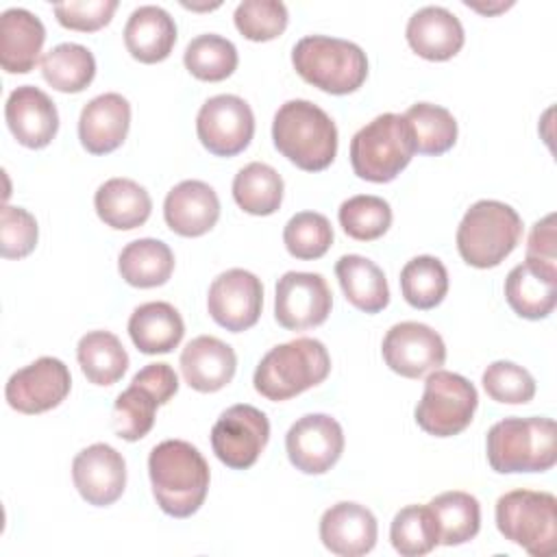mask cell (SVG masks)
<instances>
[{"mask_svg":"<svg viewBox=\"0 0 557 557\" xmlns=\"http://www.w3.org/2000/svg\"><path fill=\"white\" fill-rule=\"evenodd\" d=\"M148 474L157 505L172 518H189L209 492V463L185 440H165L150 450Z\"/></svg>","mask_w":557,"mask_h":557,"instance_id":"1","label":"cell"},{"mask_svg":"<svg viewBox=\"0 0 557 557\" xmlns=\"http://www.w3.org/2000/svg\"><path fill=\"white\" fill-rule=\"evenodd\" d=\"M276 150L296 168L320 172L337 154V126L324 109L309 100H287L278 107L272 122Z\"/></svg>","mask_w":557,"mask_h":557,"instance_id":"2","label":"cell"},{"mask_svg":"<svg viewBox=\"0 0 557 557\" xmlns=\"http://www.w3.org/2000/svg\"><path fill=\"white\" fill-rule=\"evenodd\" d=\"M329 372L331 357L326 346L313 337H296L261 357L252 383L263 398L281 403L320 385Z\"/></svg>","mask_w":557,"mask_h":557,"instance_id":"3","label":"cell"},{"mask_svg":"<svg viewBox=\"0 0 557 557\" xmlns=\"http://www.w3.org/2000/svg\"><path fill=\"white\" fill-rule=\"evenodd\" d=\"M487 461L494 472H546L557 461L553 418H505L487 431Z\"/></svg>","mask_w":557,"mask_h":557,"instance_id":"4","label":"cell"},{"mask_svg":"<svg viewBox=\"0 0 557 557\" xmlns=\"http://www.w3.org/2000/svg\"><path fill=\"white\" fill-rule=\"evenodd\" d=\"M292 63L302 81L335 96L359 89L368 76L366 52L348 39L329 35L298 39L292 50Z\"/></svg>","mask_w":557,"mask_h":557,"instance_id":"5","label":"cell"},{"mask_svg":"<svg viewBox=\"0 0 557 557\" xmlns=\"http://www.w3.org/2000/svg\"><path fill=\"white\" fill-rule=\"evenodd\" d=\"M522 235V220L500 200H476L457 228V250L472 268H496L513 252Z\"/></svg>","mask_w":557,"mask_h":557,"instance_id":"6","label":"cell"},{"mask_svg":"<svg viewBox=\"0 0 557 557\" xmlns=\"http://www.w3.org/2000/svg\"><path fill=\"white\" fill-rule=\"evenodd\" d=\"M416 152L407 120L398 113H381L361 126L350 139V165L370 183L394 181Z\"/></svg>","mask_w":557,"mask_h":557,"instance_id":"7","label":"cell"},{"mask_svg":"<svg viewBox=\"0 0 557 557\" xmlns=\"http://www.w3.org/2000/svg\"><path fill=\"white\" fill-rule=\"evenodd\" d=\"M500 535L533 557H548L557 546V498L550 492L511 490L496 500Z\"/></svg>","mask_w":557,"mask_h":557,"instance_id":"8","label":"cell"},{"mask_svg":"<svg viewBox=\"0 0 557 557\" xmlns=\"http://www.w3.org/2000/svg\"><path fill=\"white\" fill-rule=\"evenodd\" d=\"M479 405L476 387L461 374L433 370L424 381L422 398L416 405L418 426L435 437L459 435Z\"/></svg>","mask_w":557,"mask_h":557,"instance_id":"9","label":"cell"},{"mask_svg":"<svg viewBox=\"0 0 557 557\" xmlns=\"http://www.w3.org/2000/svg\"><path fill=\"white\" fill-rule=\"evenodd\" d=\"M270 440L268 416L252 405H233L211 429V448L215 457L233 468L248 470L259 459Z\"/></svg>","mask_w":557,"mask_h":557,"instance_id":"10","label":"cell"},{"mask_svg":"<svg viewBox=\"0 0 557 557\" xmlns=\"http://www.w3.org/2000/svg\"><path fill=\"white\" fill-rule=\"evenodd\" d=\"M196 133L211 154L235 157L248 148L255 135L252 109L235 94H218L200 107Z\"/></svg>","mask_w":557,"mask_h":557,"instance_id":"11","label":"cell"},{"mask_svg":"<svg viewBox=\"0 0 557 557\" xmlns=\"http://www.w3.org/2000/svg\"><path fill=\"white\" fill-rule=\"evenodd\" d=\"M333 307L326 278L318 272H285L276 283L274 318L287 331L320 326Z\"/></svg>","mask_w":557,"mask_h":557,"instance_id":"12","label":"cell"},{"mask_svg":"<svg viewBox=\"0 0 557 557\" xmlns=\"http://www.w3.org/2000/svg\"><path fill=\"white\" fill-rule=\"evenodd\" d=\"M72 387L67 366L57 357H39L13 372L4 387L7 403L20 413H44L61 405Z\"/></svg>","mask_w":557,"mask_h":557,"instance_id":"13","label":"cell"},{"mask_svg":"<svg viewBox=\"0 0 557 557\" xmlns=\"http://www.w3.org/2000/svg\"><path fill=\"white\" fill-rule=\"evenodd\" d=\"M381 352L387 368L405 379H420L446 361L442 335L429 324L411 320L398 322L385 333Z\"/></svg>","mask_w":557,"mask_h":557,"instance_id":"14","label":"cell"},{"mask_svg":"<svg viewBox=\"0 0 557 557\" xmlns=\"http://www.w3.org/2000/svg\"><path fill=\"white\" fill-rule=\"evenodd\" d=\"M285 450L296 470L324 474L344 453V431L339 422L326 413H307L289 426Z\"/></svg>","mask_w":557,"mask_h":557,"instance_id":"15","label":"cell"},{"mask_svg":"<svg viewBox=\"0 0 557 557\" xmlns=\"http://www.w3.org/2000/svg\"><path fill=\"white\" fill-rule=\"evenodd\" d=\"M263 307L261 281L242 268H231L213 278L207 294L209 315L226 331L239 333L257 324Z\"/></svg>","mask_w":557,"mask_h":557,"instance_id":"16","label":"cell"},{"mask_svg":"<svg viewBox=\"0 0 557 557\" xmlns=\"http://www.w3.org/2000/svg\"><path fill=\"white\" fill-rule=\"evenodd\" d=\"M74 487L94 507L113 505L126 487V461L113 446L98 442L83 448L72 461Z\"/></svg>","mask_w":557,"mask_h":557,"instance_id":"17","label":"cell"},{"mask_svg":"<svg viewBox=\"0 0 557 557\" xmlns=\"http://www.w3.org/2000/svg\"><path fill=\"white\" fill-rule=\"evenodd\" d=\"M7 126L26 148H46L59 131V113L52 98L33 85L13 89L4 104Z\"/></svg>","mask_w":557,"mask_h":557,"instance_id":"18","label":"cell"},{"mask_svg":"<svg viewBox=\"0 0 557 557\" xmlns=\"http://www.w3.org/2000/svg\"><path fill=\"white\" fill-rule=\"evenodd\" d=\"M379 527L374 513L352 500L331 505L320 518L322 544L339 557H361L376 544Z\"/></svg>","mask_w":557,"mask_h":557,"instance_id":"19","label":"cell"},{"mask_svg":"<svg viewBox=\"0 0 557 557\" xmlns=\"http://www.w3.org/2000/svg\"><path fill=\"white\" fill-rule=\"evenodd\" d=\"M163 218L172 233L200 237L215 226L220 218V198L205 181H181L163 200Z\"/></svg>","mask_w":557,"mask_h":557,"instance_id":"20","label":"cell"},{"mask_svg":"<svg viewBox=\"0 0 557 557\" xmlns=\"http://www.w3.org/2000/svg\"><path fill=\"white\" fill-rule=\"evenodd\" d=\"M131 104L122 94L109 91L91 98L78 117V139L91 154H107L120 148L128 135Z\"/></svg>","mask_w":557,"mask_h":557,"instance_id":"21","label":"cell"},{"mask_svg":"<svg viewBox=\"0 0 557 557\" xmlns=\"http://www.w3.org/2000/svg\"><path fill=\"white\" fill-rule=\"evenodd\" d=\"M178 363L183 379L191 389L211 394L233 381L237 355L226 342L213 335H198L183 348Z\"/></svg>","mask_w":557,"mask_h":557,"instance_id":"22","label":"cell"},{"mask_svg":"<svg viewBox=\"0 0 557 557\" xmlns=\"http://www.w3.org/2000/svg\"><path fill=\"white\" fill-rule=\"evenodd\" d=\"M405 37L411 50L426 61H446L455 57L466 41L459 17L446 7L435 4L422 7L409 17Z\"/></svg>","mask_w":557,"mask_h":557,"instance_id":"23","label":"cell"},{"mask_svg":"<svg viewBox=\"0 0 557 557\" xmlns=\"http://www.w3.org/2000/svg\"><path fill=\"white\" fill-rule=\"evenodd\" d=\"M46 41L41 20L28 9H7L0 15V65L9 74H26L35 67Z\"/></svg>","mask_w":557,"mask_h":557,"instance_id":"24","label":"cell"},{"mask_svg":"<svg viewBox=\"0 0 557 557\" xmlns=\"http://www.w3.org/2000/svg\"><path fill=\"white\" fill-rule=\"evenodd\" d=\"M124 44L131 57L141 63L168 59L176 44L174 17L157 4L137 7L126 20Z\"/></svg>","mask_w":557,"mask_h":557,"instance_id":"25","label":"cell"},{"mask_svg":"<svg viewBox=\"0 0 557 557\" xmlns=\"http://www.w3.org/2000/svg\"><path fill=\"white\" fill-rule=\"evenodd\" d=\"M128 335L139 352L165 355L181 344L185 335V322L174 305L152 300L139 305L131 313Z\"/></svg>","mask_w":557,"mask_h":557,"instance_id":"26","label":"cell"},{"mask_svg":"<svg viewBox=\"0 0 557 557\" xmlns=\"http://www.w3.org/2000/svg\"><path fill=\"white\" fill-rule=\"evenodd\" d=\"M94 207L98 218L117 231H131L141 226L152 211V200L146 187L133 178H109L94 196Z\"/></svg>","mask_w":557,"mask_h":557,"instance_id":"27","label":"cell"},{"mask_svg":"<svg viewBox=\"0 0 557 557\" xmlns=\"http://www.w3.org/2000/svg\"><path fill=\"white\" fill-rule=\"evenodd\" d=\"M335 276L346 300L363 313H379L389 305V287L383 270L368 257L344 255L335 263Z\"/></svg>","mask_w":557,"mask_h":557,"instance_id":"28","label":"cell"},{"mask_svg":"<svg viewBox=\"0 0 557 557\" xmlns=\"http://www.w3.org/2000/svg\"><path fill=\"white\" fill-rule=\"evenodd\" d=\"M505 298L520 318L542 320L555 309L557 274L518 263L505 278Z\"/></svg>","mask_w":557,"mask_h":557,"instance_id":"29","label":"cell"},{"mask_svg":"<svg viewBox=\"0 0 557 557\" xmlns=\"http://www.w3.org/2000/svg\"><path fill=\"white\" fill-rule=\"evenodd\" d=\"M117 270L133 287H159L168 283L174 272V255L165 242L141 237L122 248Z\"/></svg>","mask_w":557,"mask_h":557,"instance_id":"30","label":"cell"},{"mask_svg":"<svg viewBox=\"0 0 557 557\" xmlns=\"http://www.w3.org/2000/svg\"><path fill=\"white\" fill-rule=\"evenodd\" d=\"M76 359L94 385H113L128 370V355L117 339V335L109 331H89L78 339Z\"/></svg>","mask_w":557,"mask_h":557,"instance_id":"31","label":"cell"},{"mask_svg":"<svg viewBox=\"0 0 557 557\" xmlns=\"http://www.w3.org/2000/svg\"><path fill=\"white\" fill-rule=\"evenodd\" d=\"M429 507L435 516L440 544L444 546L466 544L481 529V505L468 492H442L429 503Z\"/></svg>","mask_w":557,"mask_h":557,"instance_id":"32","label":"cell"},{"mask_svg":"<svg viewBox=\"0 0 557 557\" xmlns=\"http://www.w3.org/2000/svg\"><path fill=\"white\" fill-rule=\"evenodd\" d=\"M41 74L52 89L78 94L94 81L96 59L89 48L65 41L41 57Z\"/></svg>","mask_w":557,"mask_h":557,"instance_id":"33","label":"cell"},{"mask_svg":"<svg viewBox=\"0 0 557 557\" xmlns=\"http://www.w3.org/2000/svg\"><path fill=\"white\" fill-rule=\"evenodd\" d=\"M233 198L250 215H270L283 202V178L272 165L252 161L235 174Z\"/></svg>","mask_w":557,"mask_h":557,"instance_id":"34","label":"cell"},{"mask_svg":"<svg viewBox=\"0 0 557 557\" xmlns=\"http://www.w3.org/2000/svg\"><path fill=\"white\" fill-rule=\"evenodd\" d=\"M411 128L416 152L444 154L457 141V122L453 113L440 104L416 102L403 115Z\"/></svg>","mask_w":557,"mask_h":557,"instance_id":"35","label":"cell"},{"mask_svg":"<svg viewBox=\"0 0 557 557\" xmlns=\"http://www.w3.org/2000/svg\"><path fill=\"white\" fill-rule=\"evenodd\" d=\"M400 292L413 309L437 307L448 292L446 265L431 255L413 257L400 270Z\"/></svg>","mask_w":557,"mask_h":557,"instance_id":"36","label":"cell"},{"mask_svg":"<svg viewBox=\"0 0 557 557\" xmlns=\"http://www.w3.org/2000/svg\"><path fill=\"white\" fill-rule=\"evenodd\" d=\"M237 61L239 57L233 41L215 33L194 37L183 54V63L189 74L209 83L228 78L235 72Z\"/></svg>","mask_w":557,"mask_h":557,"instance_id":"37","label":"cell"},{"mask_svg":"<svg viewBox=\"0 0 557 557\" xmlns=\"http://www.w3.org/2000/svg\"><path fill=\"white\" fill-rule=\"evenodd\" d=\"M389 540L398 555L420 557L431 553L440 544L435 516L429 505L403 507L389 527Z\"/></svg>","mask_w":557,"mask_h":557,"instance_id":"38","label":"cell"},{"mask_svg":"<svg viewBox=\"0 0 557 557\" xmlns=\"http://www.w3.org/2000/svg\"><path fill=\"white\" fill-rule=\"evenodd\" d=\"M337 218L348 237L372 242L387 233L392 224V207L381 196L359 194L339 205Z\"/></svg>","mask_w":557,"mask_h":557,"instance_id":"39","label":"cell"},{"mask_svg":"<svg viewBox=\"0 0 557 557\" xmlns=\"http://www.w3.org/2000/svg\"><path fill=\"white\" fill-rule=\"evenodd\" d=\"M159 400L139 383H133L113 403V429L117 437L137 442L146 437L154 424V411Z\"/></svg>","mask_w":557,"mask_h":557,"instance_id":"40","label":"cell"},{"mask_svg":"<svg viewBox=\"0 0 557 557\" xmlns=\"http://www.w3.org/2000/svg\"><path fill=\"white\" fill-rule=\"evenodd\" d=\"M283 242L287 252L296 259H320L333 244V226L326 215L318 211H300L287 220Z\"/></svg>","mask_w":557,"mask_h":557,"instance_id":"41","label":"cell"},{"mask_svg":"<svg viewBox=\"0 0 557 557\" xmlns=\"http://www.w3.org/2000/svg\"><path fill=\"white\" fill-rule=\"evenodd\" d=\"M485 394L503 405H524L535 396V379L513 361H492L481 376Z\"/></svg>","mask_w":557,"mask_h":557,"instance_id":"42","label":"cell"},{"mask_svg":"<svg viewBox=\"0 0 557 557\" xmlns=\"http://www.w3.org/2000/svg\"><path fill=\"white\" fill-rule=\"evenodd\" d=\"M287 7L281 0H244L233 20L237 30L250 41H270L287 26Z\"/></svg>","mask_w":557,"mask_h":557,"instance_id":"43","label":"cell"},{"mask_svg":"<svg viewBox=\"0 0 557 557\" xmlns=\"http://www.w3.org/2000/svg\"><path fill=\"white\" fill-rule=\"evenodd\" d=\"M39 228L33 213L22 207L4 205L0 213V255L4 259H22L37 246Z\"/></svg>","mask_w":557,"mask_h":557,"instance_id":"44","label":"cell"},{"mask_svg":"<svg viewBox=\"0 0 557 557\" xmlns=\"http://www.w3.org/2000/svg\"><path fill=\"white\" fill-rule=\"evenodd\" d=\"M117 9V0H81V2H57V22L70 30L94 33L107 26Z\"/></svg>","mask_w":557,"mask_h":557,"instance_id":"45","label":"cell"},{"mask_svg":"<svg viewBox=\"0 0 557 557\" xmlns=\"http://www.w3.org/2000/svg\"><path fill=\"white\" fill-rule=\"evenodd\" d=\"M557 255H555V213L544 215L542 220H537L531 228L529 242H527V259L524 263L557 274L555 268Z\"/></svg>","mask_w":557,"mask_h":557,"instance_id":"46","label":"cell"},{"mask_svg":"<svg viewBox=\"0 0 557 557\" xmlns=\"http://www.w3.org/2000/svg\"><path fill=\"white\" fill-rule=\"evenodd\" d=\"M133 383L146 387L159 405H165L178 392V376L170 363H148L135 376Z\"/></svg>","mask_w":557,"mask_h":557,"instance_id":"47","label":"cell"}]
</instances>
